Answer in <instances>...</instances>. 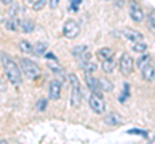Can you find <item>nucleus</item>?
Segmentation results:
<instances>
[{
	"label": "nucleus",
	"mask_w": 155,
	"mask_h": 144,
	"mask_svg": "<svg viewBox=\"0 0 155 144\" xmlns=\"http://www.w3.org/2000/svg\"><path fill=\"white\" fill-rule=\"evenodd\" d=\"M150 61H151V57H150L149 54H143L142 57H140V58L137 59V62H136V64H137V67L140 70L142 68V67H145L146 64L150 63Z\"/></svg>",
	"instance_id": "20"
},
{
	"label": "nucleus",
	"mask_w": 155,
	"mask_h": 144,
	"mask_svg": "<svg viewBox=\"0 0 155 144\" xmlns=\"http://www.w3.org/2000/svg\"><path fill=\"white\" fill-rule=\"evenodd\" d=\"M47 49H48V44H47V42H44V41H38L36 44L32 46V54L34 55H38V57L44 55Z\"/></svg>",
	"instance_id": "15"
},
{
	"label": "nucleus",
	"mask_w": 155,
	"mask_h": 144,
	"mask_svg": "<svg viewBox=\"0 0 155 144\" xmlns=\"http://www.w3.org/2000/svg\"><path fill=\"white\" fill-rule=\"evenodd\" d=\"M104 122H105V125H107V126H111V127L120 126V125L124 124V117L120 116V114L116 113V112H109V113L104 117Z\"/></svg>",
	"instance_id": "7"
},
{
	"label": "nucleus",
	"mask_w": 155,
	"mask_h": 144,
	"mask_svg": "<svg viewBox=\"0 0 155 144\" xmlns=\"http://www.w3.org/2000/svg\"><path fill=\"white\" fill-rule=\"evenodd\" d=\"M123 35L127 37V39L129 41H142L143 40V35L140 31L137 30H133V28H125V30H123Z\"/></svg>",
	"instance_id": "13"
},
{
	"label": "nucleus",
	"mask_w": 155,
	"mask_h": 144,
	"mask_svg": "<svg viewBox=\"0 0 155 144\" xmlns=\"http://www.w3.org/2000/svg\"><path fill=\"white\" fill-rule=\"evenodd\" d=\"M48 66H49V68L54 72V74H64V68L58 64V61H54V63H52V62H49L48 63Z\"/></svg>",
	"instance_id": "24"
},
{
	"label": "nucleus",
	"mask_w": 155,
	"mask_h": 144,
	"mask_svg": "<svg viewBox=\"0 0 155 144\" xmlns=\"http://www.w3.org/2000/svg\"><path fill=\"white\" fill-rule=\"evenodd\" d=\"M132 50L136 52V53H145L147 50V45L142 41H136L134 45L132 46Z\"/></svg>",
	"instance_id": "22"
},
{
	"label": "nucleus",
	"mask_w": 155,
	"mask_h": 144,
	"mask_svg": "<svg viewBox=\"0 0 155 144\" xmlns=\"http://www.w3.org/2000/svg\"><path fill=\"white\" fill-rule=\"evenodd\" d=\"M19 49H21V52H23V53L31 54L32 53V45L27 40H22L21 42H19Z\"/></svg>",
	"instance_id": "23"
},
{
	"label": "nucleus",
	"mask_w": 155,
	"mask_h": 144,
	"mask_svg": "<svg viewBox=\"0 0 155 144\" xmlns=\"http://www.w3.org/2000/svg\"><path fill=\"white\" fill-rule=\"evenodd\" d=\"M19 30H22V32L25 33H31L35 30V23L31 20H23L19 23Z\"/></svg>",
	"instance_id": "16"
},
{
	"label": "nucleus",
	"mask_w": 155,
	"mask_h": 144,
	"mask_svg": "<svg viewBox=\"0 0 155 144\" xmlns=\"http://www.w3.org/2000/svg\"><path fill=\"white\" fill-rule=\"evenodd\" d=\"M100 81V88H101V92H111L113 90V84L110 83V80H106V79H101Z\"/></svg>",
	"instance_id": "21"
},
{
	"label": "nucleus",
	"mask_w": 155,
	"mask_h": 144,
	"mask_svg": "<svg viewBox=\"0 0 155 144\" xmlns=\"http://www.w3.org/2000/svg\"><path fill=\"white\" fill-rule=\"evenodd\" d=\"M149 26H150V30L154 32L155 30V12L154 11H151L149 14Z\"/></svg>",
	"instance_id": "27"
},
{
	"label": "nucleus",
	"mask_w": 155,
	"mask_h": 144,
	"mask_svg": "<svg viewBox=\"0 0 155 144\" xmlns=\"http://www.w3.org/2000/svg\"><path fill=\"white\" fill-rule=\"evenodd\" d=\"M113 55H114V50L111 49V48H101V49L97 50V57L102 61L109 58V57H113Z\"/></svg>",
	"instance_id": "19"
},
{
	"label": "nucleus",
	"mask_w": 155,
	"mask_h": 144,
	"mask_svg": "<svg viewBox=\"0 0 155 144\" xmlns=\"http://www.w3.org/2000/svg\"><path fill=\"white\" fill-rule=\"evenodd\" d=\"M129 85L128 84H124V90H123V93H122V95L119 97V100L122 103H124L125 102V99H127L128 97H129Z\"/></svg>",
	"instance_id": "25"
},
{
	"label": "nucleus",
	"mask_w": 155,
	"mask_h": 144,
	"mask_svg": "<svg viewBox=\"0 0 155 144\" xmlns=\"http://www.w3.org/2000/svg\"><path fill=\"white\" fill-rule=\"evenodd\" d=\"M115 67H116V61L114 58V55L104 59L102 64H101V68H102V71L105 72V74H111V72H114Z\"/></svg>",
	"instance_id": "14"
},
{
	"label": "nucleus",
	"mask_w": 155,
	"mask_h": 144,
	"mask_svg": "<svg viewBox=\"0 0 155 144\" xmlns=\"http://www.w3.org/2000/svg\"><path fill=\"white\" fill-rule=\"evenodd\" d=\"M80 63V67L83 68L85 72H88V74H93V72L97 71V64L94 62H92L91 59L88 61H79Z\"/></svg>",
	"instance_id": "17"
},
{
	"label": "nucleus",
	"mask_w": 155,
	"mask_h": 144,
	"mask_svg": "<svg viewBox=\"0 0 155 144\" xmlns=\"http://www.w3.org/2000/svg\"><path fill=\"white\" fill-rule=\"evenodd\" d=\"M129 16L134 22H141L143 20V11L141 9V7H140V4H137L134 0H130Z\"/></svg>",
	"instance_id": "8"
},
{
	"label": "nucleus",
	"mask_w": 155,
	"mask_h": 144,
	"mask_svg": "<svg viewBox=\"0 0 155 144\" xmlns=\"http://www.w3.org/2000/svg\"><path fill=\"white\" fill-rule=\"evenodd\" d=\"M128 133L129 134H141V135H143L145 138L147 136V133L146 131H142V130H129Z\"/></svg>",
	"instance_id": "32"
},
{
	"label": "nucleus",
	"mask_w": 155,
	"mask_h": 144,
	"mask_svg": "<svg viewBox=\"0 0 155 144\" xmlns=\"http://www.w3.org/2000/svg\"><path fill=\"white\" fill-rule=\"evenodd\" d=\"M2 64L4 72H5V76L8 81L11 83L13 86H19L22 84V75H21V70L17 66V63L14 62V59L12 58L7 53H2Z\"/></svg>",
	"instance_id": "1"
},
{
	"label": "nucleus",
	"mask_w": 155,
	"mask_h": 144,
	"mask_svg": "<svg viewBox=\"0 0 155 144\" xmlns=\"http://www.w3.org/2000/svg\"><path fill=\"white\" fill-rule=\"evenodd\" d=\"M19 66H21V71L28 79H35L39 76V74H40V67H39L35 62H32L27 58H22L19 61Z\"/></svg>",
	"instance_id": "3"
},
{
	"label": "nucleus",
	"mask_w": 155,
	"mask_h": 144,
	"mask_svg": "<svg viewBox=\"0 0 155 144\" xmlns=\"http://www.w3.org/2000/svg\"><path fill=\"white\" fill-rule=\"evenodd\" d=\"M81 4V0H70V8L72 12H78Z\"/></svg>",
	"instance_id": "28"
},
{
	"label": "nucleus",
	"mask_w": 155,
	"mask_h": 144,
	"mask_svg": "<svg viewBox=\"0 0 155 144\" xmlns=\"http://www.w3.org/2000/svg\"><path fill=\"white\" fill-rule=\"evenodd\" d=\"M18 4L16 3H12V7H11V9H9V14H11V17H14V16H17V13H18Z\"/></svg>",
	"instance_id": "30"
},
{
	"label": "nucleus",
	"mask_w": 155,
	"mask_h": 144,
	"mask_svg": "<svg viewBox=\"0 0 155 144\" xmlns=\"http://www.w3.org/2000/svg\"><path fill=\"white\" fill-rule=\"evenodd\" d=\"M19 23H21V21L17 18V16H14V17H11L5 22V27L11 31H18L19 30Z\"/></svg>",
	"instance_id": "18"
},
{
	"label": "nucleus",
	"mask_w": 155,
	"mask_h": 144,
	"mask_svg": "<svg viewBox=\"0 0 155 144\" xmlns=\"http://www.w3.org/2000/svg\"><path fill=\"white\" fill-rule=\"evenodd\" d=\"M133 58L128 53H123L119 59V70L124 76H129L133 72Z\"/></svg>",
	"instance_id": "5"
},
{
	"label": "nucleus",
	"mask_w": 155,
	"mask_h": 144,
	"mask_svg": "<svg viewBox=\"0 0 155 144\" xmlns=\"http://www.w3.org/2000/svg\"><path fill=\"white\" fill-rule=\"evenodd\" d=\"M3 4H5V5H9V4H12L13 3V0H0Z\"/></svg>",
	"instance_id": "33"
},
{
	"label": "nucleus",
	"mask_w": 155,
	"mask_h": 144,
	"mask_svg": "<svg viewBox=\"0 0 155 144\" xmlns=\"http://www.w3.org/2000/svg\"><path fill=\"white\" fill-rule=\"evenodd\" d=\"M58 4H60V0H49V7H51V9H56L58 7Z\"/></svg>",
	"instance_id": "31"
},
{
	"label": "nucleus",
	"mask_w": 155,
	"mask_h": 144,
	"mask_svg": "<svg viewBox=\"0 0 155 144\" xmlns=\"http://www.w3.org/2000/svg\"><path fill=\"white\" fill-rule=\"evenodd\" d=\"M84 79H85L87 86H88V89L91 90V93L102 94V93H101V88H100V81H98V79L93 77V76H92L91 74H85Z\"/></svg>",
	"instance_id": "10"
},
{
	"label": "nucleus",
	"mask_w": 155,
	"mask_h": 144,
	"mask_svg": "<svg viewBox=\"0 0 155 144\" xmlns=\"http://www.w3.org/2000/svg\"><path fill=\"white\" fill-rule=\"evenodd\" d=\"M62 85L58 80H52L49 84V98L52 100H58L61 98Z\"/></svg>",
	"instance_id": "11"
},
{
	"label": "nucleus",
	"mask_w": 155,
	"mask_h": 144,
	"mask_svg": "<svg viewBox=\"0 0 155 144\" xmlns=\"http://www.w3.org/2000/svg\"><path fill=\"white\" fill-rule=\"evenodd\" d=\"M45 4H47V0H38L34 4V11H41V9H44Z\"/></svg>",
	"instance_id": "29"
},
{
	"label": "nucleus",
	"mask_w": 155,
	"mask_h": 144,
	"mask_svg": "<svg viewBox=\"0 0 155 144\" xmlns=\"http://www.w3.org/2000/svg\"><path fill=\"white\" fill-rule=\"evenodd\" d=\"M47 105H48V100L47 99H40L36 103V109H38L39 112H43V111H45Z\"/></svg>",
	"instance_id": "26"
},
{
	"label": "nucleus",
	"mask_w": 155,
	"mask_h": 144,
	"mask_svg": "<svg viewBox=\"0 0 155 144\" xmlns=\"http://www.w3.org/2000/svg\"><path fill=\"white\" fill-rule=\"evenodd\" d=\"M89 107L92 108V111L97 114H102L106 109V103L102 98V94H94V93H91L89 95Z\"/></svg>",
	"instance_id": "4"
},
{
	"label": "nucleus",
	"mask_w": 155,
	"mask_h": 144,
	"mask_svg": "<svg viewBox=\"0 0 155 144\" xmlns=\"http://www.w3.org/2000/svg\"><path fill=\"white\" fill-rule=\"evenodd\" d=\"M69 83L71 85V97L70 103L72 108H79L81 104V98H83V93H81V86L79 83V79L75 74L69 75Z\"/></svg>",
	"instance_id": "2"
},
{
	"label": "nucleus",
	"mask_w": 155,
	"mask_h": 144,
	"mask_svg": "<svg viewBox=\"0 0 155 144\" xmlns=\"http://www.w3.org/2000/svg\"><path fill=\"white\" fill-rule=\"evenodd\" d=\"M64 35L67 39H75V37L80 33V26L78 25V22L74 20H67L64 25Z\"/></svg>",
	"instance_id": "6"
},
{
	"label": "nucleus",
	"mask_w": 155,
	"mask_h": 144,
	"mask_svg": "<svg viewBox=\"0 0 155 144\" xmlns=\"http://www.w3.org/2000/svg\"><path fill=\"white\" fill-rule=\"evenodd\" d=\"M88 50H89L88 46L84 45V44L78 45L72 49V55L79 61H88V59H91V53Z\"/></svg>",
	"instance_id": "9"
},
{
	"label": "nucleus",
	"mask_w": 155,
	"mask_h": 144,
	"mask_svg": "<svg viewBox=\"0 0 155 144\" xmlns=\"http://www.w3.org/2000/svg\"><path fill=\"white\" fill-rule=\"evenodd\" d=\"M141 75H142V79L147 83H153L154 79H155V68L151 63L146 64L145 67L141 68Z\"/></svg>",
	"instance_id": "12"
}]
</instances>
